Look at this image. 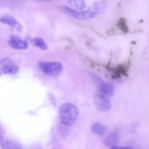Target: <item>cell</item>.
<instances>
[{
  "label": "cell",
  "instance_id": "cell-16",
  "mask_svg": "<svg viewBox=\"0 0 149 149\" xmlns=\"http://www.w3.org/2000/svg\"><path fill=\"white\" fill-rule=\"evenodd\" d=\"M110 149H134L133 148L129 147H122V148H117V147H113Z\"/></svg>",
  "mask_w": 149,
  "mask_h": 149
},
{
  "label": "cell",
  "instance_id": "cell-8",
  "mask_svg": "<svg viewBox=\"0 0 149 149\" xmlns=\"http://www.w3.org/2000/svg\"><path fill=\"white\" fill-rule=\"evenodd\" d=\"M0 22L16 29L19 32L22 31L23 28L21 24L14 17L10 15H4L1 16Z\"/></svg>",
  "mask_w": 149,
  "mask_h": 149
},
{
  "label": "cell",
  "instance_id": "cell-4",
  "mask_svg": "<svg viewBox=\"0 0 149 149\" xmlns=\"http://www.w3.org/2000/svg\"><path fill=\"white\" fill-rule=\"evenodd\" d=\"M90 78L96 86L102 93L107 96H113L114 93V89L112 85L103 81L100 77L95 74L91 73Z\"/></svg>",
  "mask_w": 149,
  "mask_h": 149
},
{
  "label": "cell",
  "instance_id": "cell-1",
  "mask_svg": "<svg viewBox=\"0 0 149 149\" xmlns=\"http://www.w3.org/2000/svg\"><path fill=\"white\" fill-rule=\"evenodd\" d=\"M107 1L101 0L94 3L86 10H76L67 6L61 8L62 11L73 18L79 20H86L96 17L102 14L107 7Z\"/></svg>",
  "mask_w": 149,
  "mask_h": 149
},
{
  "label": "cell",
  "instance_id": "cell-11",
  "mask_svg": "<svg viewBox=\"0 0 149 149\" xmlns=\"http://www.w3.org/2000/svg\"><path fill=\"white\" fill-rule=\"evenodd\" d=\"M92 131L95 134L101 136H103L106 134V128L102 124L95 123L92 125Z\"/></svg>",
  "mask_w": 149,
  "mask_h": 149
},
{
  "label": "cell",
  "instance_id": "cell-2",
  "mask_svg": "<svg viewBox=\"0 0 149 149\" xmlns=\"http://www.w3.org/2000/svg\"><path fill=\"white\" fill-rule=\"evenodd\" d=\"M78 109L72 103H64L59 109L60 121L65 126H71L74 124L78 118Z\"/></svg>",
  "mask_w": 149,
  "mask_h": 149
},
{
  "label": "cell",
  "instance_id": "cell-18",
  "mask_svg": "<svg viewBox=\"0 0 149 149\" xmlns=\"http://www.w3.org/2000/svg\"><path fill=\"white\" fill-rule=\"evenodd\" d=\"M37 1H52V0H36Z\"/></svg>",
  "mask_w": 149,
  "mask_h": 149
},
{
  "label": "cell",
  "instance_id": "cell-10",
  "mask_svg": "<svg viewBox=\"0 0 149 149\" xmlns=\"http://www.w3.org/2000/svg\"><path fill=\"white\" fill-rule=\"evenodd\" d=\"M1 148L2 149H24L20 143L13 140L3 141Z\"/></svg>",
  "mask_w": 149,
  "mask_h": 149
},
{
  "label": "cell",
  "instance_id": "cell-3",
  "mask_svg": "<svg viewBox=\"0 0 149 149\" xmlns=\"http://www.w3.org/2000/svg\"><path fill=\"white\" fill-rule=\"evenodd\" d=\"M39 69L45 74L57 76L62 72V64L57 62H41L38 64Z\"/></svg>",
  "mask_w": 149,
  "mask_h": 149
},
{
  "label": "cell",
  "instance_id": "cell-13",
  "mask_svg": "<svg viewBox=\"0 0 149 149\" xmlns=\"http://www.w3.org/2000/svg\"><path fill=\"white\" fill-rule=\"evenodd\" d=\"M31 42L35 46L38 47L43 50H45L48 49V45L42 38H34L31 39Z\"/></svg>",
  "mask_w": 149,
  "mask_h": 149
},
{
  "label": "cell",
  "instance_id": "cell-17",
  "mask_svg": "<svg viewBox=\"0 0 149 149\" xmlns=\"http://www.w3.org/2000/svg\"><path fill=\"white\" fill-rule=\"evenodd\" d=\"M3 142V136L2 134V132L0 129V145H1L2 143Z\"/></svg>",
  "mask_w": 149,
  "mask_h": 149
},
{
  "label": "cell",
  "instance_id": "cell-12",
  "mask_svg": "<svg viewBox=\"0 0 149 149\" xmlns=\"http://www.w3.org/2000/svg\"><path fill=\"white\" fill-rule=\"evenodd\" d=\"M68 2L70 5L76 10H83L86 7L84 0H69Z\"/></svg>",
  "mask_w": 149,
  "mask_h": 149
},
{
  "label": "cell",
  "instance_id": "cell-9",
  "mask_svg": "<svg viewBox=\"0 0 149 149\" xmlns=\"http://www.w3.org/2000/svg\"><path fill=\"white\" fill-rule=\"evenodd\" d=\"M118 135L116 132H113L108 136L106 138L104 143L110 148L116 147L118 142Z\"/></svg>",
  "mask_w": 149,
  "mask_h": 149
},
{
  "label": "cell",
  "instance_id": "cell-6",
  "mask_svg": "<svg viewBox=\"0 0 149 149\" xmlns=\"http://www.w3.org/2000/svg\"><path fill=\"white\" fill-rule=\"evenodd\" d=\"M19 68L8 58H3L0 61V70L3 74H15L18 72Z\"/></svg>",
  "mask_w": 149,
  "mask_h": 149
},
{
  "label": "cell",
  "instance_id": "cell-15",
  "mask_svg": "<svg viewBox=\"0 0 149 149\" xmlns=\"http://www.w3.org/2000/svg\"><path fill=\"white\" fill-rule=\"evenodd\" d=\"M48 96H49V100L53 106H56L57 103L56 100L55 96H54L52 93H49V95H48Z\"/></svg>",
  "mask_w": 149,
  "mask_h": 149
},
{
  "label": "cell",
  "instance_id": "cell-7",
  "mask_svg": "<svg viewBox=\"0 0 149 149\" xmlns=\"http://www.w3.org/2000/svg\"><path fill=\"white\" fill-rule=\"evenodd\" d=\"M8 44L10 47L15 49H25L28 47L27 41L21 39L20 37L15 35L10 36Z\"/></svg>",
  "mask_w": 149,
  "mask_h": 149
},
{
  "label": "cell",
  "instance_id": "cell-5",
  "mask_svg": "<svg viewBox=\"0 0 149 149\" xmlns=\"http://www.w3.org/2000/svg\"><path fill=\"white\" fill-rule=\"evenodd\" d=\"M94 103L97 109L102 111H107L111 108V102L108 96L103 93H97L94 95Z\"/></svg>",
  "mask_w": 149,
  "mask_h": 149
},
{
  "label": "cell",
  "instance_id": "cell-14",
  "mask_svg": "<svg viewBox=\"0 0 149 149\" xmlns=\"http://www.w3.org/2000/svg\"><path fill=\"white\" fill-rule=\"evenodd\" d=\"M117 26L121 31L124 33L128 32V28L126 20L124 18H121L117 24Z\"/></svg>",
  "mask_w": 149,
  "mask_h": 149
}]
</instances>
